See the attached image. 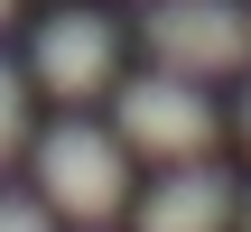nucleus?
<instances>
[{
    "label": "nucleus",
    "instance_id": "1",
    "mask_svg": "<svg viewBox=\"0 0 251 232\" xmlns=\"http://www.w3.org/2000/svg\"><path fill=\"white\" fill-rule=\"evenodd\" d=\"M37 195L75 223H112L130 205V167H121V139H102L93 121H65L37 139Z\"/></svg>",
    "mask_w": 251,
    "mask_h": 232
},
{
    "label": "nucleus",
    "instance_id": "4",
    "mask_svg": "<svg viewBox=\"0 0 251 232\" xmlns=\"http://www.w3.org/2000/svg\"><path fill=\"white\" fill-rule=\"evenodd\" d=\"M37 84L65 93V102L102 93V84H112V19H93V9H56V19L37 28Z\"/></svg>",
    "mask_w": 251,
    "mask_h": 232
},
{
    "label": "nucleus",
    "instance_id": "7",
    "mask_svg": "<svg viewBox=\"0 0 251 232\" xmlns=\"http://www.w3.org/2000/svg\"><path fill=\"white\" fill-rule=\"evenodd\" d=\"M0 232H56V223H47V205H19V195H0Z\"/></svg>",
    "mask_w": 251,
    "mask_h": 232
},
{
    "label": "nucleus",
    "instance_id": "10",
    "mask_svg": "<svg viewBox=\"0 0 251 232\" xmlns=\"http://www.w3.org/2000/svg\"><path fill=\"white\" fill-rule=\"evenodd\" d=\"M9 9H19V0H0V19H9Z\"/></svg>",
    "mask_w": 251,
    "mask_h": 232
},
{
    "label": "nucleus",
    "instance_id": "3",
    "mask_svg": "<svg viewBox=\"0 0 251 232\" xmlns=\"http://www.w3.org/2000/svg\"><path fill=\"white\" fill-rule=\"evenodd\" d=\"M140 37H149V56L177 65V74H233L251 56V19L233 0H149Z\"/></svg>",
    "mask_w": 251,
    "mask_h": 232
},
{
    "label": "nucleus",
    "instance_id": "6",
    "mask_svg": "<svg viewBox=\"0 0 251 232\" xmlns=\"http://www.w3.org/2000/svg\"><path fill=\"white\" fill-rule=\"evenodd\" d=\"M19 139H28V93H19V65L0 56V167L19 158Z\"/></svg>",
    "mask_w": 251,
    "mask_h": 232
},
{
    "label": "nucleus",
    "instance_id": "2",
    "mask_svg": "<svg viewBox=\"0 0 251 232\" xmlns=\"http://www.w3.org/2000/svg\"><path fill=\"white\" fill-rule=\"evenodd\" d=\"M121 139L130 149H149L158 167H186V158H205L214 149V102L196 93V74H177V65H158V74H140V84H121Z\"/></svg>",
    "mask_w": 251,
    "mask_h": 232
},
{
    "label": "nucleus",
    "instance_id": "8",
    "mask_svg": "<svg viewBox=\"0 0 251 232\" xmlns=\"http://www.w3.org/2000/svg\"><path fill=\"white\" fill-rule=\"evenodd\" d=\"M242 130H251V93H242Z\"/></svg>",
    "mask_w": 251,
    "mask_h": 232
},
{
    "label": "nucleus",
    "instance_id": "9",
    "mask_svg": "<svg viewBox=\"0 0 251 232\" xmlns=\"http://www.w3.org/2000/svg\"><path fill=\"white\" fill-rule=\"evenodd\" d=\"M242 232H251V195H242Z\"/></svg>",
    "mask_w": 251,
    "mask_h": 232
},
{
    "label": "nucleus",
    "instance_id": "5",
    "mask_svg": "<svg viewBox=\"0 0 251 232\" xmlns=\"http://www.w3.org/2000/svg\"><path fill=\"white\" fill-rule=\"evenodd\" d=\"M224 214H233V177L205 167V158L168 167V177L140 195V232H224Z\"/></svg>",
    "mask_w": 251,
    "mask_h": 232
}]
</instances>
